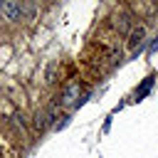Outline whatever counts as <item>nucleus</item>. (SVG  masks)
Wrapping results in <instances>:
<instances>
[{"label": "nucleus", "instance_id": "nucleus-1", "mask_svg": "<svg viewBox=\"0 0 158 158\" xmlns=\"http://www.w3.org/2000/svg\"><path fill=\"white\" fill-rule=\"evenodd\" d=\"M0 15L7 22L22 20V0H0Z\"/></svg>", "mask_w": 158, "mask_h": 158}, {"label": "nucleus", "instance_id": "nucleus-2", "mask_svg": "<svg viewBox=\"0 0 158 158\" xmlns=\"http://www.w3.org/2000/svg\"><path fill=\"white\" fill-rule=\"evenodd\" d=\"M109 25H111V30H114V32L123 35V32L133 30V17H131V12H116V15H111Z\"/></svg>", "mask_w": 158, "mask_h": 158}, {"label": "nucleus", "instance_id": "nucleus-3", "mask_svg": "<svg viewBox=\"0 0 158 158\" xmlns=\"http://www.w3.org/2000/svg\"><path fill=\"white\" fill-rule=\"evenodd\" d=\"M79 94H81V84L79 81H69L64 89H62V94H59V104L62 106H77V101H79Z\"/></svg>", "mask_w": 158, "mask_h": 158}, {"label": "nucleus", "instance_id": "nucleus-4", "mask_svg": "<svg viewBox=\"0 0 158 158\" xmlns=\"http://www.w3.org/2000/svg\"><path fill=\"white\" fill-rule=\"evenodd\" d=\"M156 79H158L156 74H148V77H146V79H143V81H141V84L136 86V94H133V99H136V101H143V99L148 96V91L153 89V84H156Z\"/></svg>", "mask_w": 158, "mask_h": 158}, {"label": "nucleus", "instance_id": "nucleus-5", "mask_svg": "<svg viewBox=\"0 0 158 158\" xmlns=\"http://www.w3.org/2000/svg\"><path fill=\"white\" fill-rule=\"evenodd\" d=\"M143 42H146V27H141V25H138V27H133V30H131V35H128V47L136 52Z\"/></svg>", "mask_w": 158, "mask_h": 158}, {"label": "nucleus", "instance_id": "nucleus-6", "mask_svg": "<svg viewBox=\"0 0 158 158\" xmlns=\"http://www.w3.org/2000/svg\"><path fill=\"white\" fill-rule=\"evenodd\" d=\"M54 72H57V64H49V69H47V81L49 84L54 81Z\"/></svg>", "mask_w": 158, "mask_h": 158}, {"label": "nucleus", "instance_id": "nucleus-7", "mask_svg": "<svg viewBox=\"0 0 158 158\" xmlns=\"http://www.w3.org/2000/svg\"><path fill=\"white\" fill-rule=\"evenodd\" d=\"M158 52V37H153V42H151V47H148V57H153Z\"/></svg>", "mask_w": 158, "mask_h": 158}, {"label": "nucleus", "instance_id": "nucleus-8", "mask_svg": "<svg viewBox=\"0 0 158 158\" xmlns=\"http://www.w3.org/2000/svg\"><path fill=\"white\" fill-rule=\"evenodd\" d=\"M67 123H69V118H67V116H62V121H57V123H54V128L59 131V128H64Z\"/></svg>", "mask_w": 158, "mask_h": 158}]
</instances>
